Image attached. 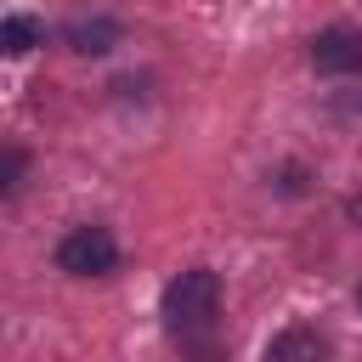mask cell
I'll use <instances>...</instances> for the list:
<instances>
[{"label":"cell","mask_w":362,"mask_h":362,"mask_svg":"<svg viewBox=\"0 0 362 362\" xmlns=\"http://www.w3.org/2000/svg\"><path fill=\"white\" fill-rule=\"evenodd\" d=\"M356 305H362V288H356Z\"/></svg>","instance_id":"7"},{"label":"cell","mask_w":362,"mask_h":362,"mask_svg":"<svg viewBox=\"0 0 362 362\" xmlns=\"http://www.w3.org/2000/svg\"><path fill=\"white\" fill-rule=\"evenodd\" d=\"M113 260H119V243L107 226H74L57 243V266L68 277H102V272H113Z\"/></svg>","instance_id":"2"},{"label":"cell","mask_w":362,"mask_h":362,"mask_svg":"<svg viewBox=\"0 0 362 362\" xmlns=\"http://www.w3.org/2000/svg\"><path fill=\"white\" fill-rule=\"evenodd\" d=\"M158 317H164V328H170L175 339L209 334L215 317H221V277H215L209 266H192V272L170 277V283H164V300H158Z\"/></svg>","instance_id":"1"},{"label":"cell","mask_w":362,"mask_h":362,"mask_svg":"<svg viewBox=\"0 0 362 362\" xmlns=\"http://www.w3.org/2000/svg\"><path fill=\"white\" fill-rule=\"evenodd\" d=\"M311 68L317 74H356L362 68V34L356 28H322L311 40Z\"/></svg>","instance_id":"3"},{"label":"cell","mask_w":362,"mask_h":362,"mask_svg":"<svg viewBox=\"0 0 362 362\" xmlns=\"http://www.w3.org/2000/svg\"><path fill=\"white\" fill-rule=\"evenodd\" d=\"M322 351H328V345H322L317 334H305V328H288L283 339H272V351H266V356H272V362H283V356H322Z\"/></svg>","instance_id":"6"},{"label":"cell","mask_w":362,"mask_h":362,"mask_svg":"<svg viewBox=\"0 0 362 362\" xmlns=\"http://www.w3.org/2000/svg\"><path fill=\"white\" fill-rule=\"evenodd\" d=\"M113 40H119V28H113L107 17H90V23L79 17V23L68 28V45H74V51H85V57H96V51H107Z\"/></svg>","instance_id":"4"},{"label":"cell","mask_w":362,"mask_h":362,"mask_svg":"<svg viewBox=\"0 0 362 362\" xmlns=\"http://www.w3.org/2000/svg\"><path fill=\"white\" fill-rule=\"evenodd\" d=\"M0 45H6V57L34 51V45H40V23H34V17H23V11H11V17L0 23Z\"/></svg>","instance_id":"5"}]
</instances>
